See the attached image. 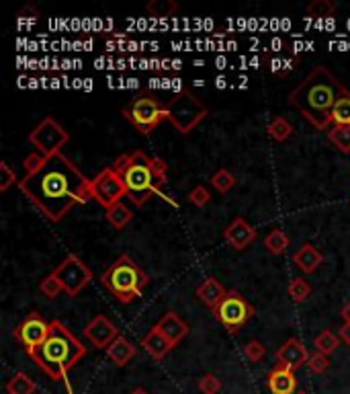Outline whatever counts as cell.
<instances>
[{
    "label": "cell",
    "mask_w": 350,
    "mask_h": 394,
    "mask_svg": "<svg viewBox=\"0 0 350 394\" xmlns=\"http://www.w3.org/2000/svg\"><path fill=\"white\" fill-rule=\"evenodd\" d=\"M91 183L93 179L82 175L62 152L31 154L25 158V177L19 181V189L49 222H60L76 204L93 199Z\"/></svg>",
    "instance_id": "1"
},
{
    "label": "cell",
    "mask_w": 350,
    "mask_h": 394,
    "mask_svg": "<svg viewBox=\"0 0 350 394\" xmlns=\"http://www.w3.org/2000/svg\"><path fill=\"white\" fill-rule=\"evenodd\" d=\"M345 95H349V89L326 66H318L289 93V105L314 128L324 131L332 124L334 105Z\"/></svg>",
    "instance_id": "2"
},
{
    "label": "cell",
    "mask_w": 350,
    "mask_h": 394,
    "mask_svg": "<svg viewBox=\"0 0 350 394\" xmlns=\"http://www.w3.org/2000/svg\"><path fill=\"white\" fill-rule=\"evenodd\" d=\"M113 168L119 173L127 189V197L137 208H141L156 193H160L168 181L166 177L168 164L162 158L148 156L143 150H135L131 154L119 156Z\"/></svg>",
    "instance_id": "3"
},
{
    "label": "cell",
    "mask_w": 350,
    "mask_h": 394,
    "mask_svg": "<svg viewBox=\"0 0 350 394\" xmlns=\"http://www.w3.org/2000/svg\"><path fill=\"white\" fill-rule=\"evenodd\" d=\"M29 355L49 378L68 382V372L86 355V347L70 333V329H66L64 322L51 320L49 335Z\"/></svg>",
    "instance_id": "4"
},
{
    "label": "cell",
    "mask_w": 350,
    "mask_h": 394,
    "mask_svg": "<svg viewBox=\"0 0 350 394\" xmlns=\"http://www.w3.org/2000/svg\"><path fill=\"white\" fill-rule=\"evenodd\" d=\"M101 283L115 296L121 304H129L141 296L150 283V275L129 255H119L111 267L101 275Z\"/></svg>",
    "instance_id": "5"
},
{
    "label": "cell",
    "mask_w": 350,
    "mask_h": 394,
    "mask_svg": "<svg viewBox=\"0 0 350 394\" xmlns=\"http://www.w3.org/2000/svg\"><path fill=\"white\" fill-rule=\"evenodd\" d=\"M164 116L180 133H191L207 118V107L191 91L183 89L164 105Z\"/></svg>",
    "instance_id": "6"
},
{
    "label": "cell",
    "mask_w": 350,
    "mask_h": 394,
    "mask_svg": "<svg viewBox=\"0 0 350 394\" xmlns=\"http://www.w3.org/2000/svg\"><path fill=\"white\" fill-rule=\"evenodd\" d=\"M123 118L143 135L152 133L162 120H166L164 105L150 93H141L131 99V103L123 109Z\"/></svg>",
    "instance_id": "7"
},
{
    "label": "cell",
    "mask_w": 350,
    "mask_h": 394,
    "mask_svg": "<svg viewBox=\"0 0 350 394\" xmlns=\"http://www.w3.org/2000/svg\"><path fill=\"white\" fill-rule=\"evenodd\" d=\"M211 314L230 331V333H237L254 314L256 308L235 289H230L228 296L211 310Z\"/></svg>",
    "instance_id": "8"
},
{
    "label": "cell",
    "mask_w": 350,
    "mask_h": 394,
    "mask_svg": "<svg viewBox=\"0 0 350 394\" xmlns=\"http://www.w3.org/2000/svg\"><path fill=\"white\" fill-rule=\"evenodd\" d=\"M51 273L58 277V281L62 283V287L68 296H78L93 281L91 267L74 253L66 255V259L60 263Z\"/></svg>",
    "instance_id": "9"
},
{
    "label": "cell",
    "mask_w": 350,
    "mask_h": 394,
    "mask_svg": "<svg viewBox=\"0 0 350 394\" xmlns=\"http://www.w3.org/2000/svg\"><path fill=\"white\" fill-rule=\"evenodd\" d=\"M43 156H51L62 152V148L70 142V133L64 130L54 118H45L39 122L27 138Z\"/></svg>",
    "instance_id": "10"
},
{
    "label": "cell",
    "mask_w": 350,
    "mask_h": 394,
    "mask_svg": "<svg viewBox=\"0 0 350 394\" xmlns=\"http://www.w3.org/2000/svg\"><path fill=\"white\" fill-rule=\"evenodd\" d=\"M91 195H93V199L99 204V206H103L105 210H109V208H113L115 204L121 201V197H125L127 195V189H125V185H123V181H121V177H119V173H117L113 166H107V168H103L95 179H93V183H91Z\"/></svg>",
    "instance_id": "11"
},
{
    "label": "cell",
    "mask_w": 350,
    "mask_h": 394,
    "mask_svg": "<svg viewBox=\"0 0 350 394\" xmlns=\"http://www.w3.org/2000/svg\"><path fill=\"white\" fill-rule=\"evenodd\" d=\"M14 339L25 347L27 353H31L33 349H37L45 337L49 335V322H45V318L39 312H29L14 329Z\"/></svg>",
    "instance_id": "12"
},
{
    "label": "cell",
    "mask_w": 350,
    "mask_h": 394,
    "mask_svg": "<svg viewBox=\"0 0 350 394\" xmlns=\"http://www.w3.org/2000/svg\"><path fill=\"white\" fill-rule=\"evenodd\" d=\"M84 337L97 347V349H107L117 337H119V329L105 316V314H97L86 327H84Z\"/></svg>",
    "instance_id": "13"
},
{
    "label": "cell",
    "mask_w": 350,
    "mask_h": 394,
    "mask_svg": "<svg viewBox=\"0 0 350 394\" xmlns=\"http://www.w3.org/2000/svg\"><path fill=\"white\" fill-rule=\"evenodd\" d=\"M275 358H277V364L283 366V368H289V370H299L301 366H307V360H310V353L305 349V345L291 337L287 339L277 351H275Z\"/></svg>",
    "instance_id": "14"
},
{
    "label": "cell",
    "mask_w": 350,
    "mask_h": 394,
    "mask_svg": "<svg viewBox=\"0 0 350 394\" xmlns=\"http://www.w3.org/2000/svg\"><path fill=\"white\" fill-rule=\"evenodd\" d=\"M224 239H226V243L232 249L244 251V249H248L256 241V230H254V226L250 222H246L242 216H237V218H233L230 226H226Z\"/></svg>",
    "instance_id": "15"
},
{
    "label": "cell",
    "mask_w": 350,
    "mask_h": 394,
    "mask_svg": "<svg viewBox=\"0 0 350 394\" xmlns=\"http://www.w3.org/2000/svg\"><path fill=\"white\" fill-rule=\"evenodd\" d=\"M266 386H268V391L272 394H295V391H297L295 372L277 364L266 374Z\"/></svg>",
    "instance_id": "16"
},
{
    "label": "cell",
    "mask_w": 350,
    "mask_h": 394,
    "mask_svg": "<svg viewBox=\"0 0 350 394\" xmlns=\"http://www.w3.org/2000/svg\"><path fill=\"white\" fill-rule=\"evenodd\" d=\"M156 327L166 335V339L176 347L189 333H191V327L176 314V312H166L158 322Z\"/></svg>",
    "instance_id": "17"
},
{
    "label": "cell",
    "mask_w": 350,
    "mask_h": 394,
    "mask_svg": "<svg viewBox=\"0 0 350 394\" xmlns=\"http://www.w3.org/2000/svg\"><path fill=\"white\" fill-rule=\"evenodd\" d=\"M141 347L156 360V362H162L172 349H174V345L166 339V335L154 325L150 331H148V335L141 339Z\"/></svg>",
    "instance_id": "18"
},
{
    "label": "cell",
    "mask_w": 350,
    "mask_h": 394,
    "mask_svg": "<svg viewBox=\"0 0 350 394\" xmlns=\"http://www.w3.org/2000/svg\"><path fill=\"white\" fill-rule=\"evenodd\" d=\"M197 298L207 306V308H215L226 296H228V289L224 287V283L218 279V277H205L201 283H199V287H197Z\"/></svg>",
    "instance_id": "19"
},
{
    "label": "cell",
    "mask_w": 350,
    "mask_h": 394,
    "mask_svg": "<svg viewBox=\"0 0 350 394\" xmlns=\"http://www.w3.org/2000/svg\"><path fill=\"white\" fill-rule=\"evenodd\" d=\"M293 263L303 271V273H314L320 269V265L324 263V255L310 243L301 245L299 251L293 255Z\"/></svg>",
    "instance_id": "20"
},
{
    "label": "cell",
    "mask_w": 350,
    "mask_h": 394,
    "mask_svg": "<svg viewBox=\"0 0 350 394\" xmlns=\"http://www.w3.org/2000/svg\"><path fill=\"white\" fill-rule=\"evenodd\" d=\"M135 353H137L135 345H131L123 335H119L115 341L107 347V355H109V360L115 364L117 368L127 366L135 358Z\"/></svg>",
    "instance_id": "21"
},
{
    "label": "cell",
    "mask_w": 350,
    "mask_h": 394,
    "mask_svg": "<svg viewBox=\"0 0 350 394\" xmlns=\"http://www.w3.org/2000/svg\"><path fill=\"white\" fill-rule=\"evenodd\" d=\"M105 218H107V222H109L115 230H123V228L133 220V214H131V210H129L125 204L119 201V204H115L113 208L107 210Z\"/></svg>",
    "instance_id": "22"
},
{
    "label": "cell",
    "mask_w": 350,
    "mask_h": 394,
    "mask_svg": "<svg viewBox=\"0 0 350 394\" xmlns=\"http://www.w3.org/2000/svg\"><path fill=\"white\" fill-rule=\"evenodd\" d=\"M264 247L270 255H283L289 247V237L285 230L277 228V230H270L266 237H264Z\"/></svg>",
    "instance_id": "23"
},
{
    "label": "cell",
    "mask_w": 350,
    "mask_h": 394,
    "mask_svg": "<svg viewBox=\"0 0 350 394\" xmlns=\"http://www.w3.org/2000/svg\"><path fill=\"white\" fill-rule=\"evenodd\" d=\"M145 10L154 19H168L178 12V4L174 0H152L148 2Z\"/></svg>",
    "instance_id": "24"
},
{
    "label": "cell",
    "mask_w": 350,
    "mask_h": 394,
    "mask_svg": "<svg viewBox=\"0 0 350 394\" xmlns=\"http://www.w3.org/2000/svg\"><path fill=\"white\" fill-rule=\"evenodd\" d=\"M35 391H37L35 382H33L27 374H23V372H16V374L6 382V393L8 394H33Z\"/></svg>",
    "instance_id": "25"
},
{
    "label": "cell",
    "mask_w": 350,
    "mask_h": 394,
    "mask_svg": "<svg viewBox=\"0 0 350 394\" xmlns=\"http://www.w3.org/2000/svg\"><path fill=\"white\" fill-rule=\"evenodd\" d=\"M287 294H289V298H291L295 304H301V302H305V300L312 296V285H310L307 279L295 277V279H291V283L287 285Z\"/></svg>",
    "instance_id": "26"
},
{
    "label": "cell",
    "mask_w": 350,
    "mask_h": 394,
    "mask_svg": "<svg viewBox=\"0 0 350 394\" xmlns=\"http://www.w3.org/2000/svg\"><path fill=\"white\" fill-rule=\"evenodd\" d=\"M266 133L275 140V142H287L293 133V126L289 124V120L285 118H275L268 126H266Z\"/></svg>",
    "instance_id": "27"
},
{
    "label": "cell",
    "mask_w": 350,
    "mask_h": 394,
    "mask_svg": "<svg viewBox=\"0 0 350 394\" xmlns=\"http://www.w3.org/2000/svg\"><path fill=\"white\" fill-rule=\"evenodd\" d=\"M314 347H316V351H322V353L330 355V353H334L340 347V337H336L332 331H322L314 339Z\"/></svg>",
    "instance_id": "28"
},
{
    "label": "cell",
    "mask_w": 350,
    "mask_h": 394,
    "mask_svg": "<svg viewBox=\"0 0 350 394\" xmlns=\"http://www.w3.org/2000/svg\"><path fill=\"white\" fill-rule=\"evenodd\" d=\"M328 140L345 154H350V126H332L328 130Z\"/></svg>",
    "instance_id": "29"
},
{
    "label": "cell",
    "mask_w": 350,
    "mask_h": 394,
    "mask_svg": "<svg viewBox=\"0 0 350 394\" xmlns=\"http://www.w3.org/2000/svg\"><path fill=\"white\" fill-rule=\"evenodd\" d=\"M305 12L312 19H328L336 12V4L332 0H314L312 4H307Z\"/></svg>",
    "instance_id": "30"
},
{
    "label": "cell",
    "mask_w": 350,
    "mask_h": 394,
    "mask_svg": "<svg viewBox=\"0 0 350 394\" xmlns=\"http://www.w3.org/2000/svg\"><path fill=\"white\" fill-rule=\"evenodd\" d=\"M332 124L334 126H350V93L340 97L332 109Z\"/></svg>",
    "instance_id": "31"
},
{
    "label": "cell",
    "mask_w": 350,
    "mask_h": 394,
    "mask_svg": "<svg viewBox=\"0 0 350 394\" xmlns=\"http://www.w3.org/2000/svg\"><path fill=\"white\" fill-rule=\"evenodd\" d=\"M211 185L220 191V193H228L235 185V177L228 168H220L211 175Z\"/></svg>",
    "instance_id": "32"
},
{
    "label": "cell",
    "mask_w": 350,
    "mask_h": 394,
    "mask_svg": "<svg viewBox=\"0 0 350 394\" xmlns=\"http://www.w3.org/2000/svg\"><path fill=\"white\" fill-rule=\"evenodd\" d=\"M39 292H41L47 300H54V298H58L60 292H64V287H62V283L58 281V277H56L54 273H49L47 277L41 279V283H39Z\"/></svg>",
    "instance_id": "33"
},
{
    "label": "cell",
    "mask_w": 350,
    "mask_h": 394,
    "mask_svg": "<svg viewBox=\"0 0 350 394\" xmlns=\"http://www.w3.org/2000/svg\"><path fill=\"white\" fill-rule=\"evenodd\" d=\"M295 64H297V58H293V56H287V58H272L270 62H268V68L275 72V74H279V76H285V74H289L293 68H295Z\"/></svg>",
    "instance_id": "34"
},
{
    "label": "cell",
    "mask_w": 350,
    "mask_h": 394,
    "mask_svg": "<svg viewBox=\"0 0 350 394\" xmlns=\"http://www.w3.org/2000/svg\"><path fill=\"white\" fill-rule=\"evenodd\" d=\"M328 368H330V355H326V353H322V351H316V353L310 355V360H307V370H310L312 374H324V372H328Z\"/></svg>",
    "instance_id": "35"
},
{
    "label": "cell",
    "mask_w": 350,
    "mask_h": 394,
    "mask_svg": "<svg viewBox=\"0 0 350 394\" xmlns=\"http://www.w3.org/2000/svg\"><path fill=\"white\" fill-rule=\"evenodd\" d=\"M197 388L203 394H220L222 393V388H224V384H222V380H220L218 376L205 374V376L197 382Z\"/></svg>",
    "instance_id": "36"
},
{
    "label": "cell",
    "mask_w": 350,
    "mask_h": 394,
    "mask_svg": "<svg viewBox=\"0 0 350 394\" xmlns=\"http://www.w3.org/2000/svg\"><path fill=\"white\" fill-rule=\"evenodd\" d=\"M264 353H266L264 345H262L260 341H256V339L248 341L246 347H244V355H246V360L252 362V364H258V362L264 358Z\"/></svg>",
    "instance_id": "37"
},
{
    "label": "cell",
    "mask_w": 350,
    "mask_h": 394,
    "mask_svg": "<svg viewBox=\"0 0 350 394\" xmlns=\"http://www.w3.org/2000/svg\"><path fill=\"white\" fill-rule=\"evenodd\" d=\"M189 201L197 208H205L209 201H211V193L203 187V185H197L191 193H189Z\"/></svg>",
    "instance_id": "38"
},
{
    "label": "cell",
    "mask_w": 350,
    "mask_h": 394,
    "mask_svg": "<svg viewBox=\"0 0 350 394\" xmlns=\"http://www.w3.org/2000/svg\"><path fill=\"white\" fill-rule=\"evenodd\" d=\"M12 183H16L14 171L8 166V162H0V191H6Z\"/></svg>",
    "instance_id": "39"
},
{
    "label": "cell",
    "mask_w": 350,
    "mask_h": 394,
    "mask_svg": "<svg viewBox=\"0 0 350 394\" xmlns=\"http://www.w3.org/2000/svg\"><path fill=\"white\" fill-rule=\"evenodd\" d=\"M340 339L350 347V322H345L342 329H340Z\"/></svg>",
    "instance_id": "40"
},
{
    "label": "cell",
    "mask_w": 350,
    "mask_h": 394,
    "mask_svg": "<svg viewBox=\"0 0 350 394\" xmlns=\"http://www.w3.org/2000/svg\"><path fill=\"white\" fill-rule=\"evenodd\" d=\"M340 316L345 318V322H350V300L342 306V310H340Z\"/></svg>",
    "instance_id": "41"
},
{
    "label": "cell",
    "mask_w": 350,
    "mask_h": 394,
    "mask_svg": "<svg viewBox=\"0 0 350 394\" xmlns=\"http://www.w3.org/2000/svg\"><path fill=\"white\" fill-rule=\"evenodd\" d=\"M129 394H150V393H148L145 388H141V386H139V388H133Z\"/></svg>",
    "instance_id": "42"
},
{
    "label": "cell",
    "mask_w": 350,
    "mask_h": 394,
    "mask_svg": "<svg viewBox=\"0 0 350 394\" xmlns=\"http://www.w3.org/2000/svg\"><path fill=\"white\" fill-rule=\"evenodd\" d=\"M295 394H307V393H303V391H299V393H295Z\"/></svg>",
    "instance_id": "43"
}]
</instances>
